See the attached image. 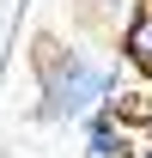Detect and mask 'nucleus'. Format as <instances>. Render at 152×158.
Returning a JSON list of instances; mask_svg holds the SVG:
<instances>
[{"mask_svg":"<svg viewBox=\"0 0 152 158\" xmlns=\"http://www.w3.org/2000/svg\"><path fill=\"white\" fill-rule=\"evenodd\" d=\"M85 134H91V158H128V146H134V134H128V122L116 116L110 103L85 116Z\"/></svg>","mask_w":152,"mask_h":158,"instance_id":"7ed1b4c3","label":"nucleus"},{"mask_svg":"<svg viewBox=\"0 0 152 158\" xmlns=\"http://www.w3.org/2000/svg\"><path fill=\"white\" fill-rule=\"evenodd\" d=\"M140 158H152V152H140Z\"/></svg>","mask_w":152,"mask_h":158,"instance_id":"20e7f679","label":"nucleus"},{"mask_svg":"<svg viewBox=\"0 0 152 158\" xmlns=\"http://www.w3.org/2000/svg\"><path fill=\"white\" fill-rule=\"evenodd\" d=\"M116 91V73L110 67H97V61H85L79 49H43L37 55V116L43 122H79L91 116V110H103Z\"/></svg>","mask_w":152,"mask_h":158,"instance_id":"f257e3e1","label":"nucleus"},{"mask_svg":"<svg viewBox=\"0 0 152 158\" xmlns=\"http://www.w3.org/2000/svg\"><path fill=\"white\" fill-rule=\"evenodd\" d=\"M116 49H122V61H128L140 79H152V0H140V6L128 12V24H122V43H116Z\"/></svg>","mask_w":152,"mask_h":158,"instance_id":"f03ea898","label":"nucleus"},{"mask_svg":"<svg viewBox=\"0 0 152 158\" xmlns=\"http://www.w3.org/2000/svg\"><path fill=\"white\" fill-rule=\"evenodd\" d=\"M0 158H6V152H0Z\"/></svg>","mask_w":152,"mask_h":158,"instance_id":"39448f33","label":"nucleus"}]
</instances>
